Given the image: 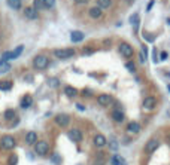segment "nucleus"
I'll use <instances>...</instances> for the list:
<instances>
[{
    "instance_id": "nucleus-36",
    "label": "nucleus",
    "mask_w": 170,
    "mask_h": 165,
    "mask_svg": "<svg viewBox=\"0 0 170 165\" xmlns=\"http://www.w3.org/2000/svg\"><path fill=\"white\" fill-rule=\"evenodd\" d=\"M154 3H155V0H151V2L148 3V6H146V11H148V12H149V11L152 9V6H154Z\"/></svg>"
},
{
    "instance_id": "nucleus-28",
    "label": "nucleus",
    "mask_w": 170,
    "mask_h": 165,
    "mask_svg": "<svg viewBox=\"0 0 170 165\" xmlns=\"http://www.w3.org/2000/svg\"><path fill=\"white\" fill-rule=\"evenodd\" d=\"M43 6L46 9H52L55 6V0H43Z\"/></svg>"
},
{
    "instance_id": "nucleus-8",
    "label": "nucleus",
    "mask_w": 170,
    "mask_h": 165,
    "mask_svg": "<svg viewBox=\"0 0 170 165\" xmlns=\"http://www.w3.org/2000/svg\"><path fill=\"white\" fill-rule=\"evenodd\" d=\"M142 106H143V109H145V110L151 112V110H154V109H155V106H157V98L149 95V97H146V98L143 100Z\"/></svg>"
},
{
    "instance_id": "nucleus-18",
    "label": "nucleus",
    "mask_w": 170,
    "mask_h": 165,
    "mask_svg": "<svg viewBox=\"0 0 170 165\" xmlns=\"http://www.w3.org/2000/svg\"><path fill=\"white\" fill-rule=\"evenodd\" d=\"M8 6L14 11H19L22 6V0H8Z\"/></svg>"
},
{
    "instance_id": "nucleus-25",
    "label": "nucleus",
    "mask_w": 170,
    "mask_h": 165,
    "mask_svg": "<svg viewBox=\"0 0 170 165\" xmlns=\"http://www.w3.org/2000/svg\"><path fill=\"white\" fill-rule=\"evenodd\" d=\"M5 119L6 121H12L14 119V117H15V110H12V109H8L6 112H5Z\"/></svg>"
},
{
    "instance_id": "nucleus-30",
    "label": "nucleus",
    "mask_w": 170,
    "mask_h": 165,
    "mask_svg": "<svg viewBox=\"0 0 170 165\" xmlns=\"http://www.w3.org/2000/svg\"><path fill=\"white\" fill-rule=\"evenodd\" d=\"M130 22H131V24L137 28V27H139V15H137V14H134V15L130 18Z\"/></svg>"
},
{
    "instance_id": "nucleus-32",
    "label": "nucleus",
    "mask_w": 170,
    "mask_h": 165,
    "mask_svg": "<svg viewBox=\"0 0 170 165\" xmlns=\"http://www.w3.org/2000/svg\"><path fill=\"white\" fill-rule=\"evenodd\" d=\"M109 146L112 147V150H116V149H118V143H116V141H115L113 138L110 140V143H109Z\"/></svg>"
},
{
    "instance_id": "nucleus-10",
    "label": "nucleus",
    "mask_w": 170,
    "mask_h": 165,
    "mask_svg": "<svg viewBox=\"0 0 170 165\" xmlns=\"http://www.w3.org/2000/svg\"><path fill=\"white\" fill-rule=\"evenodd\" d=\"M97 103H99L100 106H103V107H109L112 104V97L109 95V94H100V95L97 97Z\"/></svg>"
},
{
    "instance_id": "nucleus-35",
    "label": "nucleus",
    "mask_w": 170,
    "mask_h": 165,
    "mask_svg": "<svg viewBox=\"0 0 170 165\" xmlns=\"http://www.w3.org/2000/svg\"><path fill=\"white\" fill-rule=\"evenodd\" d=\"M152 54H154V57H152V61L157 64V61L160 60V58H158V55H157V49H154V51H152Z\"/></svg>"
},
{
    "instance_id": "nucleus-16",
    "label": "nucleus",
    "mask_w": 170,
    "mask_h": 165,
    "mask_svg": "<svg viewBox=\"0 0 170 165\" xmlns=\"http://www.w3.org/2000/svg\"><path fill=\"white\" fill-rule=\"evenodd\" d=\"M110 116H112V119H113L115 122H118V124L124 122V119H126V115L123 113V110H113V112L110 113Z\"/></svg>"
},
{
    "instance_id": "nucleus-22",
    "label": "nucleus",
    "mask_w": 170,
    "mask_h": 165,
    "mask_svg": "<svg viewBox=\"0 0 170 165\" xmlns=\"http://www.w3.org/2000/svg\"><path fill=\"white\" fill-rule=\"evenodd\" d=\"M97 6L100 9H109L112 6V0H97Z\"/></svg>"
},
{
    "instance_id": "nucleus-38",
    "label": "nucleus",
    "mask_w": 170,
    "mask_h": 165,
    "mask_svg": "<svg viewBox=\"0 0 170 165\" xmlns=\"http://www.w3.org/2000/svg\"><path fill=\"white\" fill-rule=\"evenodd\" d=\"M73 2H75L76 5H85V3L88 2V0H73Z\"/></svg>"
},
{
    "instance_id": "nucleus-9",
    "label": "nucleus",
    "mask_w": 170,
    "mask_h": 165,
    "mask_svg": "<svg viewBox=\"0 0 170 165\" xmlns=\"http://www.w3.org/2000/svg\"><path fill=\"white\" fill-rule=\"evenodd\" d=\"M93 143H94L95 147H105L108 144V138L103 134H95L93 137Z\"/></svg>"
},
{
    "instance_id": "nucleus-11",
    "label": "nucleus",
    "mask_w": 170,
    "mask_h": 165,
    "mask_svg": "<svg viewBox=\"0 0 170 165\" xmlns=\"http://www.w3.org/2000/svg\"><path fill=\"white\" fill-rule=\"evenodd\" d=\"M88 15H90V18H93V19H100V18L103 16V9H100L99 6L95 5V6L90 8Z\"/></svg>"
},
{
    "instance_id": "nucleus-12",
    "label": "nucleus",
    "mask_w": 170,
    "mask_h": 165,
    "mask_svg": "<svg viewBox=\"0 0 170 165\" xmlns=\"http://www.w3.org/2000/svg\"><path fill=\"white\" fill-rule=\"evenodd\" d=\"M69 137L73 140V141H76V143H79V141H82V138H84V134H82L81 129L73 128V129H70V131H69Z\"/></svg>"
},
{
    "instance_id": "nucleus-33",
    "label": "nucleus",
    "mask_w": 170,
    "mask_h": 165,
    "mask_svg": "<svg viewBox=\"0 0 170 165\" xmlns=\"http://www.w3.org/2000/svg\"><path fill=\"white\" fill-rule=\"evenodd\" d=\"M167 57H169V54H167L166 51L160 52V60H161V61H166V60H167Z\"/></svg>"
},
{
    "instance_id": "nucleus-5",
    "label": "nucleus",
    "mask_w": 170,
    "mask_h": 165,
    "mask_svg": "<svg viewBox=\"0 0 170 165\" xmlns=\"http://www.w3.org/2000/svg\"><path fill=\"white\" fill-rule=\"evenodd\" d=\"M118 51H119L121 55L126 57V58H130V57H133V54H134L133 46H131L130 43H127V42H123V43H121L119 48H118Z\"/></svg>"
},
{
    "instance_id": "nucleus-6",
    "label": "nucleus",
    "mask_w": 170,
    "mask_h": 165,
    "mask_svg": "<svg viewBox=\"0 0 170 165\" xmlns=\"http://www.w3.org/2000/svg\"><path fill=\"white\" fill-rule=\"evenodd\" d=\"M54 121L58 127H67V125H70V116L67 113H58L54 117Z\"/></svg>"
},
{
    "instance_id": "nucleus-41",
    "label": "nucleus",
    "mask_w": 170,
    "mask_h": 165,
    "mask_svg": "<svg viewBox=\"0 0 170 165\" xmlns=\"http://www.w3.org/2000/svg\"><path fill=\"white\" fill-rule=\"evenodd\" d=\"M0 147H2V144H0Z\"/></svg>"
},
{
    "instance_id": "nucleus-34",
    "label": "nucleus",
    "mask_w": 170,
    "mask_h": 165,
    "mask_svg": "<svg viewBox=\"0 0 170 165\" xmlns=\"http://www.w3.org/2000/svg\"><path fill=\"white\" fill-rule=\"evenodd\" d=\"M16 161H18L16 156H11V159H9V165H16Z\"/></svg>"
},
{
    "instance_id": "nucleus-24",
    "label": "nucleus",
    "mask_w": 170,
    "mask_h": 165,
    "mask_svg": "<svg viewBox=\"0 0 170 165\" xmlns=\"http://www.w3.org/2000/svg\"><path fill=\"white\" fill-rule=\"evenodd\" d=\"M32 103H33V98L30 95H26V97L22 98V101H21V107L22 109H29L32 106Z\"/></svg>"
},
{
    "instance_id": "nucleus-20",
    "label": "nucleus",
    "mask_w": 170,
    "mask_h": 165,
    "mask_svg": "<svg viewBox=\"0 0 170 165\" xmlns=\"http://www.w3.org/2000/svg\"><path fill=\"white\" fill-rule=\"evenodd\" d=\"M22 51H24V46H22V45L16 46L14 51H11V60H16V58L22 54Z\"/></svg>"
},
{
    "instance_id": "nucleus-40",
    "label": "nucleus",
    "mask_w": 170,
    "mask_h": 165,
    "mask_svg": "<svg viewBox=\"0 0 170 165\" xmlns=\"http://www.w3.org/2000/svg\"><path fill=\"white\" fill-rule=\"evenodd\" d=\"M167 89H169V92H170V85H169V86H167Z\"/></svg>"
},
{
    "instance_id": "nucleus-4",
    "label": "nucleus",
    "mask_w": 170,
    "mask_h": 165,
    "mask_svg": "<svg viewBox=\"0 0 170 165\" xmlns=\"http://www.w3.org/2000/svg\"><path fill=\"white\" fill-rule=\"evenodd\" d=\"M0 144H2V147L5 150H12L16 146V141L12 135H5V137H2V140H0Z\"/></svg>"
},
{
    "instance_id": "nucleus-21",
    "label": "nucleus",
    "mask_w": 170,
    "mask_h": 165,
    "mask_svg": "<svg viewBox=\"0 0 170 165\" xmlns=\"http://www.w3.org/2000/svg\"><path fill=\"white\" fill-rule=\"evenodd\" d=\"M11 68H12L11 63H2V61H0V75H6V73H9V72H11Z\"/></svg>"
},
{
    "instance_id": "nucleus-14",
    "label": "nucleus",
    "mask_w": 170,
    "mask_h": 165,
    "mask_svg": "<svg viewBox=\"0 0 170 165\" xmlns=\"http://www.w3.org/2000/svg\"><path fill=\"white\" fill-rule=\"evenodd\" d=\"M24 16L27 19H37V11L33 6H26V9H24Z\"/></svg>"
},
{
    "instance_id": "nucleus-3",
    "label": "nucleus",
    "mask_w": 170,
    "mask_h": 165,
    "mask_svg": "<svg viewBox=\"0 0 170 165\" xmlns=\"http://www.w3.org/2000/svg\"><path fill=\"white\" fill-rule=\"evenodd\" d=\"M76 52L73 48H63V49H55L54 51V55L60 60H67V58H72Z\"/></svg>"
},
{
    "instance_id": "nucleus-39",
    "label": "nucleus",
    "mask_w": 170,
    "mask_h": 165,
    "mask_svg": "<svg viewBox=\"0 0 170 165\" xmlns=\"http://www.w3.org/2000/svg\"><path fill=\"white\" fill-rule=\"evenodd\" d=\"M167 144H169V147H170V135L167 137Z\"/></svg>"
},
{
    "instance_id": "nucleus-26",
    "label": "nucleus",
    "mask_w": 170,
    "mask_h": 165,
    "mask_svg": "<svg viewBox=\"0 0 170 165\" xmlns=\"http://www.w3.org/2000/svg\"><path fill=\"white\" fill-rule=\"evenodd\" d=\"M123 158L121 156H118V155H115V156H112V159H110V162H112V165H123Z\"/></svg>"
},
{
    "instance_id": "nucleus-27",
    "label": "nucleus",
    "mask_w": 170,
    "mask_h": 165,
    "mask_svg": "<svg viewBox=\"0 0 170 165\" xmlns=\"http://www.w3.org/2000/svg\"><path fill=\"white\" fill-rule=\"evenodd\" d=\"M48 85L52 86V88H58V86H60V80H58L57 78H51L49 80H48Z\"/></svg>"
},
{
    "instance_id": "nucleus-19",
    "label": "nucleus",
    "mask_w": 170,
    "mask_h": 165,
    "mask_svg": "<svg viewBox=\"0 0 170 165\" xmlns=\"http://www.w3.org/2000/svg\"><path fill=\"white\" fill-rule=\"evenodd\" d=\"M64 94H66V97L73 98V97L78 95V91H76L73 86H66V88H64Z\"/></svg>"
},
{
    "instance_id": "nucleus-15",
    "label": "nucleus",
    "mask_w": 170,
    "mask_h": 165,
    "mask_svg": "<svg viewBox=\"0 0 170 165\" xmlns=\"http://www.w3.org/2000/svg\"><path fill=\"white\" fill-rule=\"evenodd\" d=\"M84 39H85V34H84L82 31H79V30L72 31V34H70V40L73 42V43H79V42H82Z\"/></svg>"
},
{
    "instance_id": "nucleus-37",
    "label": "nucleus",
    "mask_w": 170,
    "mask_h": 165,
    "mask_svg": "<svg viewBox=\"0 0 170 165\" xmlns=\"http://www.w3.org/2000/svg\"><path fill=\"white\" fill-rule=\"evenodd\" d=\"M82 95H84V97H85V95L90 97V95H91V91H90V89H84V91H82Z\"/></svg>"
},
{
    "instance_id": "nucleus-23",
    "label": "nucleus",
    "mask_w": 170,
    "mask_h": 165,
    "mask_svg": "<svg viewBox=\"0 0 170 165\" xmlns=\"http://www.w3.org/2000/svg\"><path fill=\"white\" fill-rule=\"evenodd\" d=\"M12 86H14L12 80H2L0 82V91H9V89H12Z\"/></svg>"
},
{
    "instance_id": "nucleus-13",
    "label": "nucleus",
    "mask_w": 170,
    "mask_h": 165,
    "mask_svg": "<svg viewBox=\"0 0 170 165\" xmlns=\"http://www.w3.org/2000/svg\"><path fill=\"white\" fill-rule=\"evenodd\" d=\"M26 143L29 146H34L37 143V132L36 131H29L26 134Z\"/></svg>"
},
{
    "instance_id": "nucleus-2",
    "label": "nucleus",
    "mask_w": 170,
    "mask_h": 165,
    "mask_svg": "<svg viewBox=\"0 0 170 165\" xmlns=\"http://www.w3.org/2000/svg\"><path fill=\"white\" fill-rule=\"evenodd\" d=\"M48 65H49V60L46 55H36L33 58V67L36 70H45Z\"/></svg>"
},
{
    "instance_id": "nucleus-7",
    "label": "nucleus",
    "mask_w": 170,
    "mask_h": 165,
    "mask_svg": "<svg viewBox=\"0 0 170 165\" xmlns=\"http://www.w3.org/2000/svg\"><path fill=\"white\" fill-rule=\"evenodd\" d=\"M158 146H160L158 138H149V140L146 141V144H145V152L151 155V153H154V152L158 149Z\"/></svg>"
},
{
    "instance_id": "nucleus-1",
    "label": "nucleus",
    "mask_w": 170,
    "mask_h": 165,
    "mask_svg": "<svg viewBox=\"0 0 170 165\" xmlns=\"http://www.w3.org/2000/svg\"><path fill=\"white\" fill-rule=\"evenodd\" d=\"M49 152V144L45 140H37V143L34 144V153L37 156H46Z\"/></svg>"
},
{
    "instance_id": "nucleus-17",
    "label": "nucleus",
    "mask_w": 170,
    "mask_h": 165,
    "mask_svg": "<svg viewBox=\"0 0 170 165\" xmlns=\"http://www.w3.org/2000/svg\"><path fill=\"white\" fill-rule=\"evenodd\" d=\"M127 132L128 134H139L140 132V125L137 124V122H130L128 125H127Z\"/></svg>"
},
{
    "instance_id": "nucleus-31",
    "label": "nucleus",
    "mask_w": 170,
    "mask_h": 165,
    "mask_svg": "<svg viewBox=\"0 0 170 165\" xmlns=\"http://www.w3.org/2000/svg\"><path fill=\"white\" fill-rule=\"evenodd\" d=\"M126 67H127V70H128V72H131V73H134V72H136V67H134V64H133V63H130V61L126 64Z\"/></svg>"
},
{
    "instance_id": "nucleus-29",
    "label": "nucleus",
    "mask_w": 170,
    "mask_h": 165,
    "mask_svg": "<svg viewBox=\"0 0 170 165\" xmlns=\"http://www.w3.org/2000/svg\"><path fill=\"white\" fill-rule=\"evenodd\" d=\"M33 8L36 9V11H40V9H43L45 6H43V0H34V3H33Z\"/></svg>"
}]
</instances>
